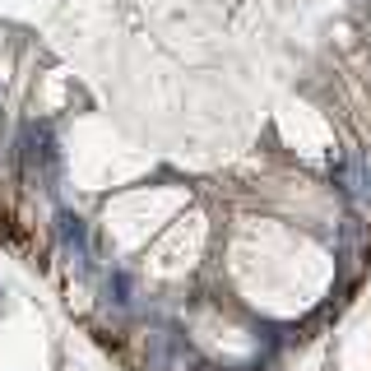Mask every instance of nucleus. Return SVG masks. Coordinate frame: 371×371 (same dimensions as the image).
<instances>
[{
    "instance_id": "f03ea898",
    "label": "nucleus",
    "mask_w": 371,
    "mask_h": 371,
    "mask_svg": "<svg viewBox=\"0 0 371 371\" xmlns=\"http://www.w3.org/2000/svg\"><path fill=\"white\" fill-rule=\"evenodd\" d=\"M56 232H61L65 256L75 260L79 270H89V227H84V218H79L75 209H61V214H56Z\"/></svg>"
},
{
    "instance_id": "7ed1b4c3",
    "label": "nucleus",
    "mask_w": 371,
    "mask_h": 371,
    "mask_svg": "<svg viewBox=\"0 0 371 371\" xmlns=\"http://www.w3.org/2000/svg\"><path fill=\"white\" fill-rule=\"evenodd\" d=\"M107 297H112L116 306H125V302H130V274H125V270H116L112 279H107Z\"/></svg>"
},
{
    "instance_id": "f257e3e1",
    "label": "nucleus",
    "mask_w": 371,
    "mask_h": 371,
    "mask_svg": "<svg viewBox=\"0 0 371 371\" xmlns=\"http://www.w3.org/2000/svg\"><path fill=\"white\" fill-rule=\"evenodd\" d=\"M19 158L23 168H28V177L42 181V191H56V172H61V149L56 139H51V125H37L28 121L23 125V139H19Z\"/></svg>"
}]
</instances>
